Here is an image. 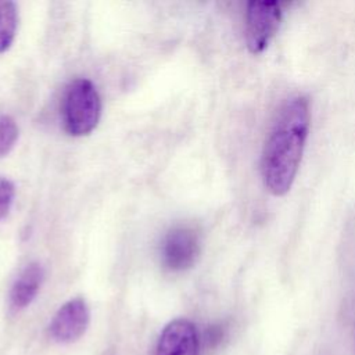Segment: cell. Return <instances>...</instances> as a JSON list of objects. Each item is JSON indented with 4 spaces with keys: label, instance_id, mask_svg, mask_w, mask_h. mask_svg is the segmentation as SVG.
<instances>
[{
    "label": "cell",
    "instance_id": "6da1fadb",
    "mask_svg": "<svg viewBox=\"0 0 355 355\" xmlns=\"http://www.w3.org/2000/svg\"><path fill=\"white\" fill-rule=\"evenodd\" d=\"M311 126L309 101L302 94L280 105L261 154V176L265 189L282 197L291 189L298 173Z\"/></svg>",
    "mask_w": 355,
    "mask_h": 355
},
{
    "label": "cell",
    "instance_id": "7a4b0ae2",
    "mask_svg": "<svg viewBox=\"0 0 355 355\" xmlns=\"http://www.w3.org/2000/svg\"><path fill=\"white\" fill-rule=\"evenodd\" d=\"M64 125L71 136H86L97 126L101 100L89 79H75L67 89L62 105Z\"/></svg>",
    "mask_w": 355,
    "mask_h": 355
},
{
    "label": "cell",
    "instance_id": "3957f363",
    "mask_svg": "<svg viewBox=\"0 0 355 355\" xmlns=\"http://www.w3.org/2000/svg\"><path fill=\"white\" fill-rule=\"evenodd\" d=\"M282 21L277 1H250L245 8L244 37L250 53L261 54L275 37Z\"/></svg>",
    "mask_w": 355,
    "mask_h": 355
},
{
    "label": "cell",
    "instance_id": "277c9868",
    "mask_svg": "<svg viewBox=\"0 0 355 355\" xmlns=\"http://www.w3.org/2000/svg\"><path fill=\"white\" fill-rule=\"evenodd\" d=\"M198 255L200 237L190 226H176L162 240L161 259L169 270L180 272L191 268Z\"/></svg>",
    "mask_w": 355,
    "mask_h": 355
},
{
    "label": "cell",
    "instance_id": "5b68a950",
    "mask_svg": "<svg viewBox=\"0 0 355 355\" xmlns=\"http://www.w3.org/2000/svg\"><path fill=\"white\" fill-rule=\"evenodd\" d=\"M90 311L83 298L67 301L53 316L49 330L50 336L58 343H72L87 329Z\"/></svg>",
    "mask_w": 355,
    "mask_h": 355
},
{
    "label": "cell",
    "instance_id": "8992f818",
    "mask_svg": "<svg viewBox=\"0 0 355 355\" xmlns=\"http://www.w3.org/2000/svg\"><path fill=\"white\" fill-rule=\"evenodd\" d=\"M200 338L196 326L187 319L169 322L158 340L155 355H198Z\"/></svg>",
    "mask_w": 355,
    "mask_h": 355
},
{
    "label": "cell",
    "instance_id": "52a82bcc",
    "mask_svg": "<svg viewBox=\"0 0 355 355\" xmlns=\"http://www.w3.org/2000/svg\"><path fill=\"white\" fill-rule=\"evenodd\" d=\"M43 277L44 270L40 263L32 262L24 268L10 291V302L14 309H22L35 300Z\"/></svg>",
    "mask_w": 355,
    "mask_h": 355
},
{
    "label": "cell",
    "instance_id": "ba28073f",
    "mask_svg": "<svg viewBox=\"0 0 355 355\" xmlns=\"http://www.w3.org/2000/svg\"><path fill=\"white\" fill-rule=\"evenodd\" d=\"M18 24L17 7L12 1H0V53L6 51L15 36Z\"/></svg>",
    "mask_w": 355,
    "mask_h": 355
},
{
    "label": "cell",
    "instance_id": "9c48e42d",
    "mask_svg": "<svg viewBox=\"0 0 355 355\" xmlns=\"http://www.w3.org/2000/svg\"><path fill=\"white\" fill-rule=\"evenodd\" d=\"M18 139L15 121L6 114H0V157L7 155Z\"/></svg>",
    "mask_w": 355,
    "mask_h": 355
},
{
    "label": "cell",
    "instance_id": "30bf717a",
    "mask_svg": "<svg viewBox=\"0 0 355 355\" xmlns=\"http://www.w3.org/2000/svg\"><path fill=\"white\" fill-rule=\"evenodd\" d=\"M15 189L11 180L0 176V219L7 216L14 201Z\"/></svg>",
    "mask_w": 355,
    "mask_h": 355
}]
</instances>
